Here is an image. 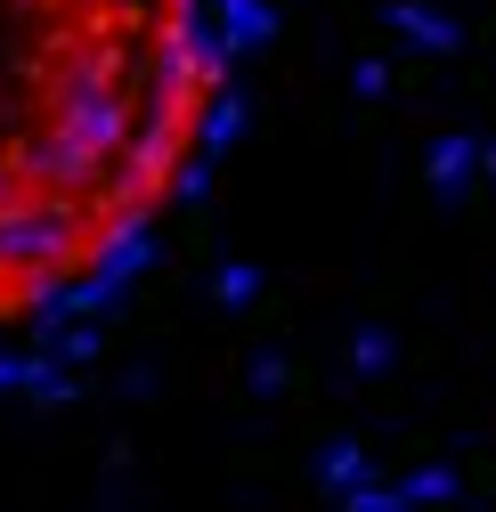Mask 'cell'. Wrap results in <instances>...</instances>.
I'll use <instances>...</instances> for the list:
<instances>
[{"mask_svg": "<svg viewBox=\"0 0 496 512\" xmlns=\"http://www.w3.org/2000/svg\"><path fill=\"white\" fill-rule=\"evenodd\" d=\"M204 90L196 0H0V326L139 236Z\"/></svg>", "mask_w": 496, "mask_h": 512, "instance_id": "6da1fadb", "label": "cell"}]
</instances>
